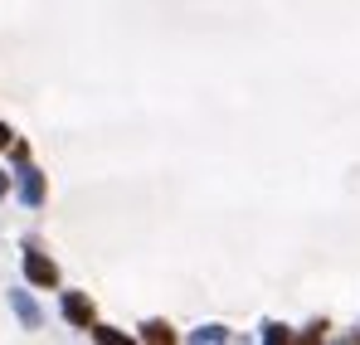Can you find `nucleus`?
<instances>
[{"label": "nucleus", "mask_w": 360, "mask_h": 345, "mask_svg": "<svg viewBox=\"0 0 360 345\" xmlns=\"http://www.w3.org/2000/svg\"><path fill=\"white\" fill-rule=\"evenodd\" d=\"M30 278H34V282H54V268H49L44 258H30Z\"/></svg>", "instance_id": "f257e3e1"}, {"label": "nucleus", "mask_w": 360, "mask_h": 345, "mask_svg": "<svg viewBox=\"0 0 360 345\" xmlns=\"http://www.w3.org/2000/svg\"><path fill=\"white\" fill-rule=\"evenodd\" d=\"M0 146H5V126H0Z\"/></svg>", "instance_id": "f03ea898"}]
</instances>
